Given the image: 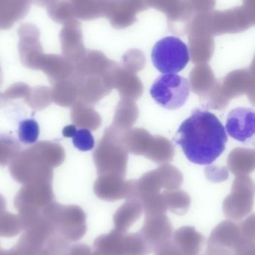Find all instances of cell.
Returning a JSON list of instances; mask_svg holds the SVG:
<instances>
[{
  "label": "cell",
  "mask_w": 255,
  "mask_h": 255,
  "mask_svg": "<svg viewBox=\"0 0 255 255\" xmlns=\"http://www.w3.org/2000/svg\"><path fill=\"white\" fill-rule=\"evenodd\" d=\"M174 141L192 163L211 165L226 149L228 136L215 115L196 109L182 123Z\"/></svg>",
  "instance_id": "obj_1"
},
{
  "label": "cell",
  "mask_w": 255,
  "mask_h": 255,
  "mask_svg": "<svg viewBox=\"0 0 255 255\" xmlns=\"http://www.w3.org/2000/svg\"><path fill=\"white\" fill-rule=\"evenodd\" d=\"M124 132L112 126L104 130L93 153L98 175L113 174L125 177L129 152L124 145Z\"/></svg>",
  "instance_id": "obj_2"
},
{
  "label": "cell",
  "mask_w": 255,
  "mask_h": 255,
  "mask_svg": "<svg viewBox=\"0 0 255 255\" xmlns=\"http://www.w3.org/2000/svg\"><path fill=\"white\" fill-rule=\"evenodd\" d=\"M42 213L55 233L69 242L79 241L86 234V214L77 205H63L53 201Z\"/></svg>",
  "instance_id": "obj_3"
},
{
  "label": "cell",
  "mask_w": 255,
  "mask_h": 255,
  "mask_svg": "<svg viewBox=\"0 0 255 255\" xmlns=\"http://www.w3.org/2000/svg\"><path fill=\"white\" fill-rule=\"evenodd\" d=\"M152 252L140 232L127 234L114 229L95 240L93 255H148Z\"/></svg>",
  "instance_id": "obj_4"
},
{
  "label": "cell",
  "mask_w": 255,
  "mask_h": 255,
  "mask_svg": "<svg viewBox=\"0 0 255 255\" xmlns=\"http://www.w3.org/2000/svg\"><path fill=\"white\" fill-rule=\"evenodd\" d=\"M155 68L163 74H175L185 68L190 59L188 47L178 37L169 36L159 40L151 52Z\"/></svg>",
  "instance_id": "obj_5"
},
{
  "label": "cell",
  "mask_w": 255,
  "mask_h": 255,
  "mask_svg": "<svg viewBox=\"0 0 255 255\" xmlns=\"http://www.w3.org/2000/svg\"><path fill=\"white\" fill-rule=\"evenodd\" d=\"M190 87L185 78L176 74L159 76L151 86L150 94L154 101L169 110H175L187 103Z\"/></svg>",
  "instance_id": "obj_6"
},
{
  "label": "cell",
  "mask_w": 255,
  "mask_h": 255,
  "mask_svg": "<svg viewBox=\"0 0 255 255\" xmlns=\"http://www.w3.org/2000/svg\"><path fill=\"white\" fill-rule=\"evenodd\" d=\"M183 181L182 173L175 166L164 163L136 180V199L142 202L146 198L159 194L163 189L165 191L178 190Z\"/></svg>",
  "instance_id": "obj_7"
},
{
  "label": "cell",
  "mask_w": 255,
  "mask_h": 255,
  "mask_svg": "<svg viewBox=\"0 0 255 255\" xmlns=\"http://www.w3.org/2000/svg\"><path fill=\"white\" fill-rule=\"evenodd\" d=\"M12 178L19 184L35 181H52L53 169L46 166L31 148L19 151L8 164Z\"/></svg>",
  "instance_id": "obj_8"
},
{
  "label": "cell",
  "mask_w": 255,
  "mask_h": 255,
  "mask_svg": "<svg viewBox=\"0 0 255 255\" xmlns=\"http://www.w3.org/2000/svg\"><path fill=\"white\" fill-rule=\"evenodd\" d=\"M55 199L52 181H35L23 184L14 198L19 215L41 212Z\"/></svg>",
  "instance_id": "obj_9"
},
{
  "label": "cell",
  "mask_w": 255,
  "mask_h": 255,
  "mask_svg": "<svg viewBox=\"0 0 255 255\" xmlns=\"http://www.w3.org/2000/svg\"><path fill=\"white\" fill-rule=\"evenodd\" d=\"M255 186L252 178L238 176L234 182L232 193L225 199L223 211L225 215L234 220H240L253 209Z\"/></svg>",
  "instance_id": "obj_10"
},
{
  "label": "cell",
  "mask_w": 255,
  "mask_h": 255,
  "mask_svg": "<svg viewBox=\"0 0 255 255\" xmlns=\"http://www.w3.org/2000/svg\"><path fill=\"white\" fill-rule=\"evenodd\" d=\"M255 112L248 108H238L229 112L226 121V131L233 139L248 142L254 137Z\"/></svg>",
  "instance_id": "obj_11"
},
{
  "label": "cell",
  "mask_w": 255,
  "mask_h": 255,
  "mask_svg": "<svg viewBox=\"0 0 255 255\" xmlns=\"http://www.w3.org/2000/svg\"><path fill=\"white\" fill-rule=\"evenodd\" d=\"M153 251L169 242L172 238V227L165 214L145 215V224L140 231Z\"/></svg>",
  "instance_id": "obj_12"
},
{
  "label": "cell",
  "mask_w": 255,
  "mask_h": 255,
  "mask_svg": "<svg viewBox=\"0 0 255 255\" xmlns=\"http://www.w3.org/2000/svg\"><path fill=\"white\" fill-rule=\"evenodd\" d=\"M255 87L254 75L244 70L230 73L225 78L223 83H220L222 93L229 102L246 94L254 103Z\"/></svg>",
  "instance_id": "obj_13"
},
{
  "label": "cell",
  "mask_w": 255,
  "mask_h": 255,
  "mask_svg": "<svg viewBox=\"0 0 255 255\" xmlns=\"http://www.w3.org/2000/svg\"><path fill=\"white\" fill-rule=\"evenodd\" d=\"M127 188V181H124V178L113 174L99 175L94 184L96 196L107 202L125 199Z\"/></svg>",
  "instance_id": "obj_14"
},
{
  "label": "cell",
  "mask_w": 255,
  "mask_h": 255,
  "mask_svg": "<svg viewBox=\"0 0 255 255\" xmlns=\"http://www.w3.org/2000/svg\"><path fill=\"white\" fill-rule=\"evenodd\" d=\"M37 70H42L53 85L71 77L74 72V64L58 55H43Z\"/></svg>",
  "instance_id": "obj_15"
},
{
  "label": "cell",
  "mask_w": 255,
  "mask_h": 255,
  "mask_svg": "<svg viewBox=\"0 0 255 255\" xmlns=\"http://www.w3.org/2000/svg\"><path fill=\"white\" fill-rule=\"evenodd\" d=\"M113 88L118 90L121 99L139 100L143 94V84L133 73L115 70L113 74Z\"/></svg>",
  "instance_id": "obj_16"
},
{
  "label": "cell",
  "mask_w": 255,
  "mask_h": 255,
  "mask_svg": "<svg viewBox=\"0 0 255 255\" xmlns=\"http://www.w3.org/2000/svg\"><path fill=\"white\" fill-rule=\"evenodd\" d=\"M70 118L75 127L88 129L90 131L98 129L102 124L101 117L91 105L81 100H77L71 106Z\"/></svg>",
  "instance_id": "obj_17"
},
{
  "label": "cell",
  "mask_w": 255,
  "mask_h": 255,
  "mask_svg": "<svg viewBox=\"0 0 255 255\" xmlns=\"http://www.w3.org/2000/svg\"><path fill=\"white\" fill-rule=\"evenodd\" d=\"M172 243L185 255H200L205 238L194 228L183 227L175 232Z\"/></svg>",
  "instance_id": "obj_18"
},
{
  "label": "cell",
  "mask_w": 255,
  "mask_h": 255,
  "mask_svg": "<svg viewBox=\"0 0 255 255\" xmlns=\"http://www.w3.org/2000/svg\"><path fill=\"white\" fill-rule=\"evenodd\" d=\"M49 238L34 232H24L13 247L18 255H52L47 247Z\"/></svg>",
  "instance_id": "obj_19"
},
{
  "label": "cell",
  "mask_w": 255,
  "mask_h": 255,
  "mask_svg": "<svg viewBox=\"0 0 255 255\" xmlns=\"http://www.w3.org/2000/svg\"><path fill=\"white\" fill-rule=\"evenodd\" d=\"M255 158L254 149L235 148L229 154L228 166L237 177L247 176L254 170Z\"/></svg>",
  "instance_id": "obj_20"
},
{
  "label": "cell",
  "mask_w": 255,
  "mask_h": 255,
  "mask_svg": "<svg viewBox=\"0 0 255 255\" xmlns=\"http://www.w3.org/2000/svg\"><path fill=\"white\" fill-rule=\"evenodd\" d=\"M143 207L138 199H127L114 216L115 229L126 232L142 215Z\"/></svg>",
  "instance_id": "obj_21"
},
{
  "label": "cell",
  "mask_w": 255,
  "mask_h": 255,
  "mask_svg": "<svg viewBox=\"0 0 255 255\" xmlns=\"http://www.w3.org/2000/svg\"><path fill=\"white\" fill-rule=\"evenodd\" d=\"M139 115V108L133 100L121 99L117 106L112 127L127 131L131 129Z\"/></svg>",
  "instance_id": "obj_22"
},
{
  "label": "cell",
  "mask_w": 255,
  "mask_h": 255,
  "mask_svg": "<svg viewBox=\"0 0 255 255\" xmlns=\"http://www.w3.org/2000/svg\"><path fill=\"white\" fill-rule=\"evenodd\" d=\"M189 79L190 87L193 92L203 99L214 89L218 83L214 73L208 67L195 68Z\"/></svg>",
  "instance_id": "obj_23"
},
{
  "label": "cell",
  "mask_w": 255,
  "mask_h": 255,
  "mask_svg": "<svg viewBox=\"0 0 255 255\" xmlns=\"http://www.w3.org/2000/svg\"><path fill=\"white\" fill-rule=\"evenodd\" d=\"M52 103L61 107H71L78 100V91L72 78L52 85L51 89Z\"/></svg>",
  "instance_id": "obj_24"
},
{
  "label": "cell",
  "mask_w": 255,
  "mask_h": 255,
  "mask_svg": "<svg viewBox=\"0 0 255 255\" xmlns=\"http://www.w3.org/2000/svg\"><path fill=\"white\" fill-rule=\"evenodd\" d=\"M31 147L52 169L61 166L65 160L64 148L57 142L40 141Z\"/></svg>",
  "instance_id": "obj_25"
},
{
  "label": "cell",
  "mask_w": 255,
  "mask_h": 255,
  "mask_svg": "<svg viewBox=\"0 0 255 255\" xmlns=\"http://www.w3.org/2000/svg\"><path fill=\"white\" fill-rule=\"evenodd\" d=\"M153 136L148 130L143 128L130 129L124 132V145L128 152L136 155L145 156Z\"/></svg>",
  "instance_id": "obj_26"
},
{
  "label": "cell",
  "mask_w": 255,
  "mask_h": 255,
  "mask_svg": "<svg viewBox=\"0 0 255 255\" xmlns=\"http://www.w3.org/2000/svg\"><path fill=\"white\" fill-rule=\"evenodd\" d=\"M145 157L156 163L164 164L173 160L175 148L167 138L154 136Z\"/></svg>",
  "instance_id": "obj_27"
},
{
  "label": "cell",
  "mask_w": 255,
  "mask_h": 255,
  "mask_svg": "<svg viewBox=\"0 0 255 255\" xmlns=\"http://www.w3.org/2000/svg\"><path fill=\"white\" fill-rule=\"evenodd\" d=\"M166 209L178 215H184L190 206V196L182 190H175L163 193Z\"/></svg>",
  "instance_id": "obj_28"
},
{
  "label": "cell",
  "mask_w": 255,
  "mask_h": 255,
  "mask_svg": "<svg viewBox=\"0 0 255 255\" xmlns=\"http://www.w3.org/2000/svg\"><path fill=\"white\" fill-rule=\"evenodd\" d=\"M24 101L33 110H44L52 103L51 89L45 86L31 88L28 97Z\"/></svg>",
  "instance_id": "obj_29"
},
{
  "label": "cell",
  "mask_w": 255,
  "mask_h": 255,
  "mask_svg": "<svg viewBox=\"0 0 255 255\" xmlns=\"http://www.w3.org/2000/svg\"><path fill=\"white\" fill-rule=\"evenodd\" d=\"M20 144L13 136L0 134V166H5L19 154Z\"/></svg>",
  "instance_id": "obj_30"
},
{
  "label": "cell",
  "mask_w": 255,
  "mask_h": 255,
  "mask_svg": "<svg viewBox=\"0 0 255 255\" xmlns=\"http://www.w3.org/2000/svg\"><path fill=\"white\" fill-rule=\"evenodd\" d=\"M22 230V223L19 216L7 211L0 216V237L1 238L17 236Z\"/></svg>",
  "instance_id": "obj_31"
},
{
  "label": "cell",
  "mask_w": 255,
  "mask_h": 255,
  "mask_svg": "<svg viewBox=\"0 0 255 255\" xmlns=\"http://www.w3.org/2000/svg\"><path fill=\"white\" fill-rule=\"evenodd\" d=\"M40 134V128L34 120L28 119L21 121L18 128L19 141L25 145L35 143Z\"/></svg>",
  "instance_id": "obj_32"
},
{
  "label": "cell",
  "mask_w": 255,
  "mask_h": 255,
  "mask_svg": "<svg viewBox=\"0 0 255 255\" xmlns=\"http://www.w3.org/2000/svg\"><path fill=\"white\" fill-rule=\"evenodd\" d=\"M72 139L73 145L79 151H90L93 149L95 144L94 136L88 129L79 128Z\"/></svg>",
  "instance_id": "obj_33"
},
{
  "label": "cell",
  "mask_w": 255,
  "mask_h": 255,
  "mask_svg": "<svg viewBox=\"0 0 255 255\" xmlns=\"http://www.w3.org/2000/svg\"><path fill=\"white\" fill-rule=\"evenodd\" d=\"M30 89L31 88L27 84L16 82L5 90L4 92L1 94V97L4 100H12L20 98L25 100L28 97Z\"/></svg>",
  "instance_id": "obj_34"
},
{
  "label": "cell",
  "mask_w": 255,
  "mask_h": 255,
  "mask_svg": "<svg viewBox=\"0 0 255 255\" xmlns=\"http://www.w3.org/2000/svg\"><path fill=\"white\" fill-rule=\"evenodd\" d=\"M154 252L156 255H185L170 241L157 248Z\"/></svg>",
  "instance_id": "obj_35"
},
{
  "label": "cell",
  "mask_w": 255,
  "mask_h": 255,
  "mask_svg": "<svg viewBox=\"0 0 255 255\" xmlns=\"http://www.w3.org/2000/svg\"><path fill=\"white\" fill-rule=\"evenodd\" d=\"M65 255H93V250L86 244H70Z\"/></svg>",
  "instance_id": "obj_36"
},
{
  "label": "cell",
  "mask_w": 255,
  "mask_h": 255,
  "mask_svg": "<svg viewBox=\"0 0 255 255\" xmlns=\"http://www.w3.org/2000/svg\"><path fill=\"white\" fill-rule=\"evenodd\" d=\"M76 130H77V129H76V127L74 125L67 126V127H65L63 128V136L64 137H73L75 133H76Z\"/></svg>",
  "instance_id": "obj_37"
},
{
  "label": "cell",
  "mask_w": 255,
  "mask_h": 255,
  "mask_svg": "<svg viewBox=\"0 0 255 255\" xmlns=\"http://www.w3.org/2000/svg\"><path fill=\"white\" fill-rule=\"evenodd\" d=\"M6 211V202L4 196L0 194V216Z\"/></svg>",
  "instance_id": "obj_38"
},
{
  "label": "cell",
  "mask_w": 255,
  "mask_h": 255,
  "mask_svg": "<svg viewBox=\"0 0 255 255\" xmlns=\"http://www.w3.org/2000/svg\"><path fill=\"white\" fill-rule=\"evenodd\" d=\"M0 255H18L14 248L10 249V250H3L0 248Z\"/></svg>",
  "instance_id": "obj_39"
},
{
  "label": "cell",
  "mask_w": 255,
  "mask_h": 255,
  "mask_svg": "<svg viewBox=\"0 0 255 255\" xmlns=\"http://www.w3.org/2000/svg\"><path fill=\"white\" fill-rule=\"evenodd\" d=\"M3 82V76H2V72H1V67H0V85L2 84Z\"/></svg>",
  "instance_id": "obj_40"
},
{
  "label": "cell",
  "mask_w": 255,
  "mask_h": 255,
  "mask_svg": "<svg viewBox=\"0 0 255 255\" xmlns=\"http://www.w3.org/2000/svg\"><path fill=\"white\" fill-rule=\"evenodd\" d=\"M1 94H0V100H1Z\"/></svg>",
  "instance_id": "obj_41"
}]
</instances>
